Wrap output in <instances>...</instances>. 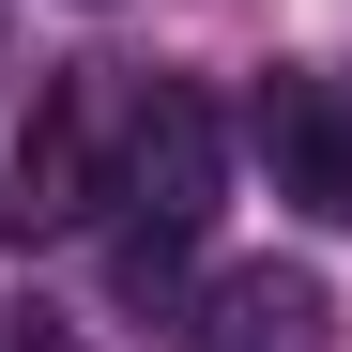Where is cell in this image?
I'll use <instances>...</instances> for the list:
<instances>
[{
	"instance_id": "obj_1",
	"label": "cell",
	"mask_w": 352,
	"mask_h": 352,
	"mask_svg": "<svg viewBox=\"0 0 352 352\" xmlns=\"http://www.w3.org/2000/svg\"><path fill=\"white\" fill-rule=\"evenodd\" d=\"M230 199V123L199 77H138V123H123V199H107V291L138 322H184V261Z\"/></svg>"
},
{
	"instance_id": "obj_2",
	"label": "cell",
	"mask_w": 352,
	"mask_h": 352,
	"mask_svg": "<svg viewBox=\"0 0 352 352\" xmlns=\"http://www.w3.org/2000/svg\"><path fill=\"white\" fill-rule=\"evenodd\" d=\"M123 123H138V77L123 62H62L16 138V199H0V230L16 245H62V230H92L107 199H123Z\"/></svg>"
},
{
	"instance_id": "obj_3",
	"label": "cell",
	"mask_w": 352,
	"mask_h": 352,
	"mask_svg": "<svg viewBox=\"0 0 352 352\" xmlns=\"http://www.w3.org/2000/svg\"><path fill=\"white\" fill-rule=\"evenodd\" d=\"M245 138H261V168H276V199H291V214L352 230V77L276 62V77H261V107H245Z\"/></svg>"
},
{
	"instance_id": "obj_4",
	"label": "cell",
	"mask_w": 352,
	"mask_h": 352,
	"mask_svg": "<svg viewBox=\"0 0 352 352\" xmlns=\"http://www.w3.org/2000/svg\"><path fill=\"white\" fill-rule=\"evenodd\" d=\"M184 352H337V291L307 261H230L214 291H184Z\"/></svg>"
},
{
	"instance_id": "obj_5",
	"label": "cell",
	"mask_w": 352,
	"mask_h": 352,
	"mask_svg": "<svg viewBox=\"0 0 352 352\" xmlns=\"http://www.w3.org/2000/svg\"><path fill=\"white\" fill-rule=\"evenodd\" d=\"M0 352H77V337H62V322H46V307H31V322H16V337H0Z\"/></svg>"
}]
</instances>
